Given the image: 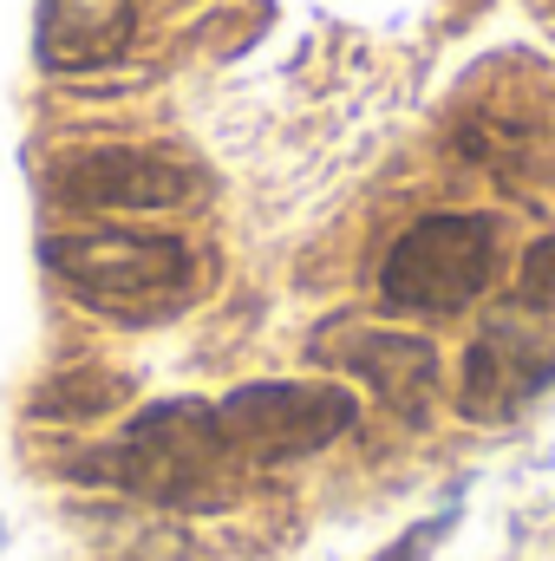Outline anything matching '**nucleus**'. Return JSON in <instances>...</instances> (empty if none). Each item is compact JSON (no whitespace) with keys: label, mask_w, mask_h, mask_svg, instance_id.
Here are the masks:
<instances>
[{"label":"nucleus","mask_w":555,"mask_h":561,"mask_svg":"<svg viewBox=\"0 0 555 561\" xmlns=\"http://www.w3.org/2000/svg\"><path fill=\"white\" fill-rule=\"evenodd\" d=\"M105 470L150 503H177V510H216L229 496V470H242L216 431V405L196 399H170L150 405L118 431V444L105 450Z\"/></svg>","instance_id":"obj_1"},{"label":"nucleus","mask_w":555,"mask_h":561,"mask_svg":"<svg viewBox=\"0 0 555 561\" xmlns=\"http://www.w3.org/2000/svg\"><path fill=\"white\" fill-rule=\"evenodd\" d=\"M46 268L86 307L118 320H163L190 300V249L150 229H72L46 242Z\"/></svg>","instance_id":"obj_2"},{"label":"nucleus","mask_w":555,"mask_h":561,"mask_svg":"<svg viewBox=\"0 0 555 561\" xmlns=\"http://www.w3.org/2000/svg\"><path fill=\"white\" fill-rule=\"evenodd\" d=\"M490 275H497V222L490 216H424L393 242V255L380 268V294L399 313L438 320V313L471 307L490 287Z\"/></svg>","instance_id":"obj_3"},{"label":"nucleus","mask_w":555,"mask_h":561,"mask_svg":"<svg viewBox=\"0 0 555 561\" xmlns=\"http://www.w3.org/2000/svg\"><path fill=\"white\" fill-rule=\"evenodd\" d=\"M360 405L333 379H262L216 405V431L236 463H294L353 431Z\"/></svg>","instance_id":"obj_4"},{"label":"nucleus","mask_w":555,"mask_h":561,"mask_svg":"<svg viewBox=\"0 0 555 561\" xmlns=\"http://www.w3.org/2000/svg\"><path fill=\"white\" fill-rule=\"evenodd\" d=\"M196 196V176L157 150H79L53 170V203L79 216H150Z\"/></svg>","instance_id":"obj_5"},{"label":"nucleus","mask_w":555,"mask_h":561,"mask_svg":"<svg viewBox=\"0 0 555 561\" xmlns=\"http://www.w3.org/2000/svg\"><path fill=\"white\" fill-rule=\"evenodd\" d=\"M543 386H555V333L530 327V320H490L457 373V405L464 419H510L517 405H530Z\"/></svg>","instance_id":"obj_6"},{"label":"nucleus","mask_w":555,"mask_h":561,"mask_svg":"<svg viewBox=\"0 0 555 561\" xmlns=\"http://www.w3.org/2000/svg\"><path fill=\"white\" fill-rule=\"evenodd\" d=\"M327 359H340L353 379H366L399 419H424L438 399V346L418 333H393V327H347L320 340Z\"/></svg>","instance_id":"obj_7"},{"label":"nucleus","mask_w":555,"mask_h":561,"mask_svg":"<svg viewBox=\"0 0 555 561\" xmlns=\"http://www.w3.org/2000/svg\"><path fill=\"white\" fill-rule=\"evenodd\" d=\"M132 0H39V59L53 72L99 66L132 39Z\"/></svg>","instance_id":"obj_8"},{"label":"nucleus","mask_w":555,"mask_h":561,"mask_svg":"<svg viewBox=\"0 0 555 561\" xmlns=\"http://www.w3.org/2000/svg\"><path fill=\"white\" fill-rule=\"evenodd\" d=\"M118 399H125V386H118V379L86 386V379L72 373V379H59L53 392H39V412H46V419H92V412H105V405H118Z\"/></svg>","instance_id":"obj_9"},{"label":"nucleus","mask_w":555,"mask_h":561,"mask_svg":"<svg viewBox=\"0 0 555 561\" xmlns=\"http://www.w3.org/2000/svg\"><path fill=\"white\" fill-rule=\"evenodd\" d=\"M517 300L555 313V236H543V242L523 255V268H517Z\"/></svg>","instance_id":"obj_10"},{"label":"nucleus","mask_w":555,"mask_h":561,"mask_svg":"<svg viewBox=\"0 0 555 561\" xmlns=\"http://www.w3.org/2000/svg\"><path fill=\"white\" fill-rule=\"evenodd\" d=\"M444 529H451V516H431V523L418 529L412 542H399V549H386V556H380V561H418V556H424V549H431V542H438V536H444Z\"/></svg>","instance_id":"obj_11"}]
</instances>
